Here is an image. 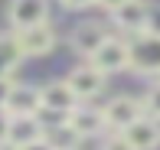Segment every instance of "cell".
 <instances>
[{"instance_id":"cell-20","label":"cell","mask_w":160,"mask_h":150,"mask_svg":"<svg viewBox=\"0 0 160 150\" xmlns=\"http://www.w3.org/2000/svg\"><path fill=\"white\" fill-rule=\"evenodd\" d=\"M121 3H124V0H95V7H101V10H108V13H111V10H118Z\"/></svg>"},{"instance_id":"cell-7","label":"cell","mask_w":160,"mask_h":150,"mask_svg":"<svg viewBox=\"0 0 160 150\" xmlns=\"http://www.w3.org/2000/svg\"><path fill=\"white\" fill-rule=\"evenodd\" d=\"M105 78L108 75H101L95 65H78V69H72L69 72V88H72V95L78 98V101H88V98H95V95H101V88H105Z\"/></svg>"},{"instance_id":"cell-6","label":"cell","mask_w":160,"mask_h":150,"mask_svg":"<svg viewBox=\"0 0 160 150\" xmlns=\"http://www.w3.org/2000/svg\"><path fill=\"white\" fill-rule=\"evenodd\" d=\"M101 114H105V127H111V131H124L131 121H137L144 114V108H141L137 98L118 95V98H111V101L101 108Z\"/></svg>"},{"instance_id":"cell-11","label":"cell","mask_w":160,"mask_h":150,"mask_svg":"<svg viewBox=\"0 0 160 150\" xmlns=\"http://www.w3.org/2000/svg\"><path fill=\"white\" fill-rule=\"evenodd\" d=\"M75 104H78V98L72 95V88H69L65 78H59V82H46L39 88V108H52V111L69 114Z\"/></svg>"},{"instance_id":"cell-18","label":"cell","mask_w":160,"mask_h":150,"mask_svg":"<svg viewBox=\"0 0 160 150\" xmlns=\"http://www.w3.org/2000/svg\"><path fill=\"white\" fill-rule=\"evenodd\" d=\"M65 10H88V7H95V0H59Z\"/></svg>"},{"instance_id":"cell-3","label":"cell","mask_w":160,"mask_h":150,"mask_svg":"<svg viewBox=\"0 0 160 150\" xmlns=\"http://www.w3.org/2000/svg\"><path fill=\"white\" fill-rule=\"evenodd\" d=\"M88 62L98 69L101 75H114L121 69H128V42H121L118 36H108L95 52L88 56Z\"/></svg>"},{"instance_id":"cell-21","label":"cell","mask_w":160,"mask_h":150,"mask_svg":"<svg viewBox=\"0 0 160 150\" xmlns=\"http://www.w3.org/2000/svg\"><path fill=\"white\" fill-rule=\"evenodd\" d=\"M17 150H52V147H49L46 140L39 137V140H33V144H26V147H17Z\"/></svg>"},{"instance_id":"cell-19","label":"cell","mask_w":160,"mask_h":150,"mask_svg":"<svg viewBox=\"0 0 160 150\" xmlns=\"http://www.w3.org/2000/svg\"><path fill=\"white\" fill-rule=\"evenodd\" d=\"M7 127H10V114H7L3 108H0V144L7 140Z\"/></svg>"},{"instance_id":"cell-2","label":"cell","mask_w":160,"mask_h":150,"mask_svg":"<svg viewBox=\"0 0 160 150\" xmlns=\"http://www.w3.org/2000/svg\"><path fill=\"white\" fill-rule=\"evenodd\" d=\"M13 42H17L20 56H46L56 46V30L49 23H36V26H26V30H17Z\"/></svg>"},{"instance_id":"cell-1","label":"cell","mask_w":160,"mask_h":150,"mask_svg":"<svg viewBox=\"0 0 160 150\" xmlns=\"http://www.w3.org/2000/svg\"><path fill=\"white\" fill-rule=\"evenodd\" d=\"M128 69L160 75V33H134V42H128Z\"/></svg>"},{"instance_id":"cell-15","label":"cell","mask_w":160,"mask_h":150,"mask_svg":"<svg viewBox=\"0 0 160 150\" xmlns=\"http://www.w3.org/2000/svg\"><path fill=\"white\" fill-rule=\"evenodd\" d=\"M141 108H144V114H150V118L160 121V82L154 88H147V95L141 98Z\"/></svg>"},{"instance_id":"cell-4","label":"cell","mask_w":160,"mask_h":150,"mask_svg":"<svg viewBox=\"0 0 160 150\" xmlns=\"http://www.w3.org/2000/svg\"><path fill=\"white\" fill-rule=\"evenodd\" d=\"M121 137L131 144V150H154L160 147V121L150 114H141L137 121H131L124 131H118Z\"/></svg>"},{"instance_id":"cell-8","label":"cell","mask_w":160,"mask_h":150,"mask_svg":"<svg viewBox=\"0 0 160 150\" xmlns=\"http://www.w3.org/2000/svg\"><path fill=\"white\" fill-rule=\"evenodd\" d=\"M10 23H13V30L49 23V3L46 0H13L10 3Z\"/></svg>"},{"instance_id":"cell-9","label":"cell","mask_w":160,"mask_h":150,"mask_svg":"<svg viewBox=\"0 0 160 150\" xmlns=\"http://www.w3.org/2000/svg\"><path fill=\"white\" fill-rule=\"evenodd\" d=\"M147 10L150 3H144V0H124L118 10H111V20L114 26H121L128 33H144L147 30Z\"/></svg>"},{"instance_id":"cell-14","label":"cell","mask_w":160,"mask_h":150,"mask_svg":"<svg viewBox=\"0 0 160 150\" xmlns=\"http://www.w3.org/2000/svg\"><path fill=\"white\" fill-rule=\"evenodd\" d=\"M23 62V56H20L17 42L13 36H7V33H0V78H10L17 72V65Z\"/></svg>"},{"instance_id":"cell-10","label":"cell","mask_w":160,"mask_h":150,"mask_svg":"<svg viewBox=\"0 0 160 150\" xmlns=\"http://www.w3.org/2000/svg\"><path fill=\"white\" fill-rule=\"evenodd\" d=\"M65 124H69L78 137H85V134H101L105 131V114H101V108H88V104L78 101L75 108L65 114Z\"/></svg>"},{"instance_id":"cell-5","label":"cell","mask_w":160,"mask_h":150,"mask_svg":"<svg viewBox=\"0 0 160 150\" xmlns=\"http://www.w3.org/2000/svg\"><path fill=\"white\" fill-rule=\"evenodd\" d=\"M3 111L10 118H23V114H36L39 111V88L36 85H23V82H10L3 95Z\"/></svg>"},{"instance_id":"cell-17","label":"cell","mask_w":160,"mask_h":150,"mask_svg":"<svg viewBox=\"0 0 160 150\" xmlns=\"http://www.w3.org/2000/svg\"><path fill=\"white\" fill-rule=\"evenodd\" d=\"M105 150H131V144L121 134H111V137H105Z\"/></svg>"},{"instance_id":"cell-16","label":"cell","mask_w":160,"mask_h":150,"mask_svg":"<svg viewBox=\"0 0 160 150\" xmlns=\"http://www.w3.org/2000/svg\"><path fill=\"white\" fill-rule=\"evenodd\" d=\"M144 33H160V7H150L147 10V30Z\"/></svg>"},{"instance_id":"cell-13","label":"cell","mask_w":160,"mask_h":150,"mask_svg":"<svg viewBox=\"0 0 160 150\" xmlns=\"http://www.w3.org/2000/svg\"><path fill=\"white\" fill-rule=\"evenodd\" d=\"M105 39H108V30L98 23V20L78 23V26H75V33H72V46H75V52H82V56H92Z\"/></svg>"},{"instance_id":"cell-12","label":"cell","mask_w":160,"mask_h":150,"mask_svg":"<svg viewBox=\"0 0 160 150\" xmlns=\"http://www.w3.org/2000/svg\"><path fill=\"white\" fill-rule=\"evenodd\" d=\"M42 137V127L36 121V114H23V118H10V127H7V144L10 147H26L33 140Z\"/></svg>"}]
</instances>
